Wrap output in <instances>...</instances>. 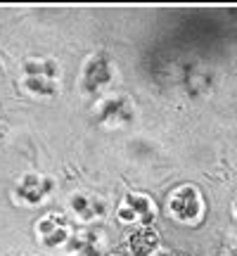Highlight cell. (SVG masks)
<instances>
[{"label":"cell","instance_id":"1","mask_svg":"<svg viewBox=\"0 0 237 256\" xmlns=\"http://www.w3.org/2000/svg\"><path fill=\"white\" fill-rule=\"evenodd\" d=\"M204 197L197 185H178L166 200V214L180 226H197L204 218Z\"/></svg>","mask_w":237,"mask_h":256},{"label":"cell","instance_id":"2","mask_svg":"<svg viewBox=\"0 0 237 256\" xmlns=\"http://www.w3.org/2000/svg\"><path fill=\"white\" fill-rule=\"evenodd\" d=\"M116 218L126 226H147L150 220L156 218V204L145 192H128L116 206Z\"/></svg>","mask_w":237,"mask_h":256},{"label":"cell","instance_id":"3","mask_svg":"<svg viewBox=\"0 0 237 256\" xmlns=\"http://www.w3.org/2000/svg\"><path fill=\"white\" fill-rule=\"evenodd\" d=\"M36 232L43 244H48V247H60V244H64L66 238H69V223H66V218L60 216V214H48V216H43V218L38 220Z\"/></svg>","mask_w":237,"mask_h":256},{"label":"cell","instance_id":"4","mask_svg":"<svg viewBox=\"0 0 237 256\" xmlns=\"http://www.w3.org/2000/svg\"><path fill=\"white\" fill-rule=\"evenodd\" d=\"M128 247L133 252V256H152L159 252V230L152 226H142L128 238Z\"/></svg>","mask_w":237,"mask_h":256},{"label":"cell","instance_id":"5","mask_svg":"<svg viewBox=\"0 0 237 256\" xmlns=\"http://www.w3.org/2000/svg\"><path fill=\"white\" fill-rule=\"evenodd\" d=\"M36 183V176H31V178H26V180H22V185H19V192H22V197L28 202V204H38L40 202V197H46V190L50 188V183L48 180H38Z\"/></svg>","mask_w":237,"mask_h":256},{"label":"cell","instance_id":"6","mask_svg":"<svg viewBox=\"0 0 237 256\" xmlns=\"http://www.w3.org/2000/svg\"><path fill=\"white\" fill-rule=\"evenodd\" d=\"M220 256H237V247H232V249H226Z\"/></svg>","mask_w":237,"mask_h":256},{"label":"cell","instance_id":"7","mask_svg":"<svg viewBox=\"0 0 237 256\" xmlns=\"http://www.w3.org/2000/svg\"><path fill=\"white\" fill-rule=\"evenodd\" d=\"M152 256H182V254H174V252H156Z\"/></svg>","mask_w":237,"mask_h":256},{"label":"cell","instance_id":"8","mask_svg":"<svg viewBox=\"0 0 237 256\" xmlns=\"http://www.w3.org/2000/svg\"><path fill=\"white\" fill-rule=\"evenodd\" d=\"M232 216L237 218V194H235V200H232Z\"/></svg>","mask_w":237,"mask_h":256},{"label":"cell","instance_id":"9","mask_svg":"<svg viewBox=\"0 0 237 256\" xmlns=\"http://www.w3.org/2000/svg\"><path fill=\"white\" fill-rule=\"evenodd\" d=\"M112 256H118V254H112Z\"/></svg>","mask_w":237,"mask_h":256}]
</instances>
